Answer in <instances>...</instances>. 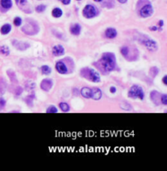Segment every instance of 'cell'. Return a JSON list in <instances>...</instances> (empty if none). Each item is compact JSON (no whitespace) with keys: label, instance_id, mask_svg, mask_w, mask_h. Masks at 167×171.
Listing matches in <instances>:
<instances>
[{"label":"cell","instance_id":"cell-1","mask_svg":"<svg viewBox=\"0 0 167 171\" xmlns=\"http://www.w3.org/2000/svg\"><path fill=\"white\" fill-rule=\"evenodd\" d=\"M95 64V66H96L104 74H108L116 69L117 60L115 54L110 52L103 53L101 57Z\"/></svg>","mask_w":167,"mask_h":171},{"label":"cell","instance_id":"cell-2","mask_svg":"<svg viewBox=\"0 0 167 171\" xmlns=\"http://www.w3.org/2000/svg\"><path fill=\"white\" fill-rule=\"evenodd\" d=\"M80 75L82 78L90 80L93 83H99L100 82V75L98 72L92 68L90 67H85L81 69L80 71Z\"/></svg>","mask_w":167,"mask_h":171},{"label":"cell","instance_id":"cell-3","mask_svg":"<svg viewBox=\"0 0 167 171\" xmlns=\"http://www.w3.org/2000/svg\"><path fill=\"white\" fill-rule=\"evenodd\" d=\"M73 62L72 59L69 57H66L64 60H60L57 61L56 63V71L60 75H67L69 72H72V69H70L71 66L73 67V64L70 65V62Z\"/></svg>","mask_w":167,"mask_h":171},{"label":"cell","instance_id":"cell-4","mask_svg":"<svg viewBox=\"0 0 167 171\" xmlns=\"http://www.w3.org/2000/svg\"><path fill=\"white\" fill-rule=\"evenodd\" d=\"M127 95L130 98H132V99L139 98L140 100H144V97H145L144 91L143 88L138 84H134L130 88Z\"/></svg>","mask_w":167,"mask_h":171},{"label":"cell","instance_id":"cell-5","mask_svg":"<svg viewBox=\"0 0 167 171\" xmlns=\"http://www.w3.org/2000/svg\"><path fill=\"white\" fill-rule=\"evenodd\" d=\"M121 53L123 57L128 60V61H135L137 60L138 56L139 55H135V53H138V51L135 52L134 50H131V48L125 45L123 47L121 48Z\"/></svg>","mask_w":167,"mask_h":171},{"label":"cell","instance_id":"cell-6","mask_svg":"<svg viewBox=\"0 0 167 171\" xmlns=\"http://www.w3.org/2000/svg\"><path fill=\"white\" fill-rule=\"evenodd\" d=\"M98 9L91 4L86 5V7L83 8V10H82L83 16L86 18H87V19L95 17L98 15Z\"/></svg>","mask_w":167,"mask_h":171},{"label":"cell","instance_id":"cell-7","mask_svg":"<svg viewBox=\"0 0 167 171\" xmlns=\"http://www.w3.org/2000/svg\"><path fill=\"white\" fill-rule=\"evenodd\" d=\"M140 42L151 53L157 52V49H158V44H157V43L155 40H152L150 38H146L144 40H142Z\"/></svg>","mask_w":167,"mask_h":171},{"label":"cell","instance_id":"cell-8","mask_svg":"<svg viewBox=\"0 0 167 171\" xmlns=\"http://www.w3.org/2000/svg\"><path fill=\"white\" fill-rule=\"evenodd\" d=\"M37 28H38V25L35 22H27L26 26L22 28V31H24L26 35H33L38 33L39 29H37Z\"/></svg>","mask_w":167,"mask_h":171},{"label":"cell","instance_id":"cell-9","mask_svg":"<svg viewBox=\"0 0 167 171\" xmlns=\"http://www.w3.org/2000/svg\"><path fill=\"white\" fill-rule=\"evenodd\" d=\"M153 8L150 3L144 5L139 11V15L144 18L149 17L153 15Z\"/></svg>","mask_w":167,"mask_h":171},{"label":"cell","instance_id":"cell-10","mask_svg":"<svg viewBox=\"0 0 167 171\" xmlns=\"http://www.w3.org/2000/svg\"><path fill=\"white\" fill-rule=\"evenodd\" d=\"M53 80L52 79H44L40 83V88L45 92H49L53 87Z\"/></svg>","mask_w":167,"mask_h":171},{"label":"cell","instance_id":"cell-11","mask_svg":"<svg viewBox=\"0 0 167 171\" xmlns=\"http://www.w3.org/2000/svg\"><path fill=\"white\" fill-rule=\"evenodd\" d=\"M13 46L15 48H17V50H20V51H25L26 49L30 47V44H28V43H26V42H22V41H19V40H13L12 41Z\"/></svg>","mask_w":167,"mask_h":171},{"label":"cell","instance_id":"cell-12","mask_svg":"<svg viewBox=\"0 0 167 171\" xmlns=\"http://www.w3.org/2000/svg\"><path fill=\"white\" fill-rule=\"evenodd\" d=\"M65 53V50H64V48L60 45V44H58V45H55L53 48H52V54L53 56L55 57H60V56H63Z\"/></svg>","mask_w":167,"mask_h":171},{"label":"cell","instance_id":"cell-13","mask_svg":"<svg viewBox=\"0 0 167 171\" xmlns=\"http://www.w3.org/2000/svg\"><path fill=\"white\" fill-rule=\"evenodd\" d=\"M150 98L152 101L157 106L161 104V93L157 92V90H153L150 92Z\"/></svg>","mask_w":167,"mask_h":171},{"label":"cell","instance_id":"cell-14","mask_svg":"<svg viewBox=\"0 0 167 171\" xmlns=\"http://www.w3.org/2000/svg\"><path fill=\"white\" fill-rule=\"evenodd\" d=\"M103 93L101 89L99 88H91V98L95 101H99L102 98Z\"/></svg>","mask_w":167,"mask_h":171},{"label":"cell","instance_id":"cell-15","mask_svg":"<svg viewBox=\"0 0 167 171\" xmlns=\"http://www.w3.org/2000/svg\"><path fill=\"white\" fill-rule=\"evenodd\" d=\"M117 35V31L114 28H108L105 31V36L108 39H110V40L115 39Z\"/></svg>","mask_w":167,"mask_h":171},{"label":"cell","instance_id":"cell-16","mask_svg":"<svg viewBox=\"0 0 167 171\" xmlns=\"http://www.w3.org/2000/svg\"><path fill=\"white\" fill-rule=\"evenodd\" d=\"M80 93L83 97H85L86 99L91 98V88L88 87H83L80 90Z\"/></svg>","mask_w":167,"mask_h":171},{"label":"cell","instance_id":"cell-17","mask_svg":"<svg viewBox=\"0 0 167 171\" xmlns=\"http://www.w3.org/2000/svg\"><path fill=\"white\" fill-rule=\"evenodd\" d=\"M81 27L79 24H73L70 27V32L73 35H79L81 33Z\"/></svg>","mask_w":167,"mask_h":171},{"label":"cell","instance_id":"cell-18","mask_svg":"<svg viewBox=\"0 0 167 171\" xmlns=\"http://www.w3.org/2000/svg\"><path fill=\"white\" fill-rule=\"evenodd\" d=\"M0 5L4 10H8L12 7V0H0Z\"/></svg>","mask_w":167,"mask_h":171},{"label":"cell","instance_id":"cell-19","mask_svg":"<svg viewBox=\"0 0 167 171\" xmlns=\"http://www.w3.org/2000/svg\"><path fill=\"white\" fill-rule=\"evenodd\" d=\"M12 31V26L10 24H4L3 26L1 27V34L2 35H8Z\"/></svg>","mask_w":167,"mask_h":171},{"label":"cell","instance_id":"cell-20","mask_svg":"<svg viewBox=\"0 0 167 171\" xmlns=\"http://www.w3.org/2000/svg\"><path fill=\"white\" fill-rule=\"evenodd\" d=\"M59 107H60V111H62V112H69V111H70V106L67 103V102H65V101H61L60 102V104H59Z\"/></svg>","mask_w":167,"mask_h":171},{"label":"cell","instance_id":"cell-21","mask_svg":"<svg viewBox=\"0 0 167 171\" xmlns=\"http://www.w3.org/2000/svg\"><path fill=\"white\" fill-rule=\"evenodd\" d=\"M15 1H16L17 5L20 8L26 11V7H27V5H28V1L27 0H15Z\"/></svg>","mask_w":167,"mask_h":171},{"label":"cell","instance_id":"cell-22","mask_svg":"<svg viewBox=\"0 0 167 171\" xmlns=\"http://www.w3.org/2000/svg\"><path fill=\"white\" fill-rule=\"evenodd\" d=\"M52 14L54 17L60 18L62 17V15H63V12H62V10H61L60 8H55L52 10Z\"/></svg>","mask_w":167,"mask_h":171},{"label":"cell","instance_id":"cell-23","mask_svg":"<svg viewBox=\"0 0 167 171\" xmlns=\"http://www.w3.org/2000/svg\"><path fill=\"white\" fill-rule=\"evenodd\" d=\"M41 71L43 75H48L52 73V68L47 65H43L41 66Z\"/></svg>","mask_w":167,"mask_h":171},{"label":"cell","instance_id":"cell-24","mask_svg":"<svg viewBox=\"0 0 167 171\" xmlns=\"http://www.w3.org/2000/svg\"><path fill=\"white\" fill-rule=\"evenodd\" d=\"M159 74V68L157 66H152L149 70V75L152 78H155Z\"/></svg>","mask_w":167,"mask_h":171},{"label":"cell","instance_id":"cell-25","mask_svg":"<svg viewBox=\"0 0 167 171\" xmlns=\"http://www.w3.org/2000/svg\"><path fill=\"white\" fill-rule=\"evenodd\" d=\"M0 53L3 56H9L10 55V49L8 46L6 45H3L0 47Z\"/></svg>","mask_w":167,"mask_h":171},{"label":"cell","instance_id":"cell-26","mask_svg":"<svg viewBox=\"0 0 167 171\" xmlns=\"http://www.w3.org/2000/svg\"><path fill=\"white\" fill-rule=\"evenodd\" d=\"M35 98V94L33 92L31 95L26 97V98L25 101H26V103L28 104L29 106H33V100H34Z\"/></svg>","mask_w":167,"mask_h":171},{"label":"cell","instance_id":"cell-27","mask_svg":"<svg viewBox=\"0 0 167 171\" xmlns=\"http://www.w3.org/2000/svg\"><path fill=\"white\" fill-rule=\"evenodd\" d=\"M120 106L121 109L124 110V111H130V110L132 109L131 106L130 105L129 103H127V102H126V101L122 102V103H121Z\"/></svg>","mask_w":167,"mask_h":171},{"label":"cell","instance_id":"cell-28","mask_svg":"<svg viewBox=\"0 0 167 171\" xmlns=\"http://www.w3.org/2000/svg\"><path fill=\"white\" fill-rule=\"evenodd\" d=\"M10 72H11V75L8 73V75H9V77H10V79H11V81L12 82V83H18V80L17 79V76H16V73L13 71V70H9Z\"/></svg>","mask_w":167,"mask_h":171},{"label":"cell","instance_id":"cell-29","mask_svg":"<svg viewBox=\"0 0 167 171\" xmlns=\"http://www.w3.org/2000/svg\"><path fill=\"white\" fill-rule=\"evenodd\" d=\"M46 112L47 113H57L58 112V109L55 106H48L47 108Z\"/></svg>","mask_w":167,"mask_h":171},{"label":"cell","instance_id":"cell-30","mask_svg":"<svg viewBox=\"0 0 167 171\" xmlns=\"http://www.w3.org/2000/svg\"><path fill=\"white\" fill-rule=\"evenodd\" d=\"M46 8H47V7H46L45 5L40 4L35 8V10H36V12H37V13H43V12L46 10Z\"/></svg>","mask_w":167,"mask_h":171},{"label":"cell","instance_id":"cell-31","mask_svg":"<svg viewBox=\"0 0 167 171\" xmlns=\"http://www.w3.org/2000/svg\"><path fill=\"white\" fill-rule=\"evenodd\" d=\"M13 23H14V25L16 26H21L22 24V19L20 17H15V19H14Z\"/></svg>","mask_w":167,"mask_h":171},{"label":"cell","instance_id":"cell-32","mask_svg":"<svg viewBox=\"0 0 167 171\" xmlns=\"http://www.w3.org/2000/svg\"><path fill=\"white\" fill-rule=\"evenodd\" d=\"M161 103L164 106L167 105V95L166 94H161Z\"/></svg>","mask_w":167,"mask_h":171},{"label":"cell","instance_id":"cell-33","mask_svg":"<svg viewBox=\"0 0 167 171\" xmlns=\"http://www.w3.org/2000/svg\"><path fill=\"white\" fill-rule=\"evenodd\" d=\"M30 84H26V88L28 89V90H32V89H34L35 88V83L34 82H32V81H28Z\"/></svg>","mask_w":167,"mask_h":171},{"label":"cell","instance_id":"cell-34","mask_svg":"<svg viewBox=\"0 0 167 171\" xmlns=\"http://www.w3.org/2000/svg\"><path fill=\"white\" fill-rule=\"evenodd\" d=\"M6 106V100L3 97H0V111L4 109Z\"/></svg>","mask_w":167,"mask_h":171},{"label":"cell","instance_id":"cell-35","mask_svg":"<svg viewBox=\"0 0 167 171\" xmlns=\"http://www.w3.org/2000/svg\"><path fill=\"white\" fill-rule=\"evenodd\" d=\"M22 92H23V88H22L21 87H17V88L16 89L15 94H16V95H17V96H19V95H21V94Z\"/></svg>","mask_w":167,"mask_h":171},{"label":"cell","instance_id":"cell-36","mask_svg":"<svg viewBox=\"0 0 167 171\" xmlns=\"http://www.w3.org/2000/svg\"><path fill=\"white\" fill-rule=\"evenodd\" d=\"M109 91L111 93H115L117 92V88H116L115 86H111L110 88H109Z\"/></svg>","mask_w":167,"mask_h":171},{"label":"cell","instance_id":"cell-37","mask_svg":"<svg viewBox=\"0 0 167 171\" xmlns=\"http://www.w3.org/2000/svg\"><path fill=\"white\" fill-rule=\"evenodd\" d=\"M60 1L64 5H69L71 2V0H60Z\"/></svg>","mask_w":167,"mask_h":171},{"label":"cell","instance_id":"cell-38","mask_svg":"<svg viewBox=\"0 0 167 171\" xmlns=\"http://www.w3.org/2000/svg\"><path fill=\"white\" fill-rule=\"evenodd\" d=\"M162 83H164V85H167V75H164L162 78Z\"/></svg>","mask_w":167,"mask_h":171},{"label":"cell","instance_id":"cell-39","mask_svg":"<svg viewBox=\"0 0 167 171\" xmlns=\"http://www.w3.org/2000/svg\"><path fill=\"white\" fill-rule=\"evenodd\" d=\"M4 90H5V88H3V85H1V83H0V96L3 94V92H5Z\"/></svg>","mask_w":167,"mask_h":171},{"label":"cell","instance_id":"cell-40","mask_svg":"<svg viewBox=\"0 0 167 171\" xmlns=\"http://www.w3.org/2000/svg\"><path fill=\"white\" fill-rule=\"evenodd\" d=\"M158 25H159V26H160V27H162L163 26V25H164V22H163L162 20H161V21H159Z\"/></svg>","mask_w":167,"mask_h":171},{"label":"cell","instance_id":"cell-41","mask_svg":"<svg viewBox=\"0 0 167 171\" xmlns=\"http://www.w3.org/2000/svg\"><path fill=\"white\" fill-rule=\"evenodd\" d=\"M150 30H151V31H157V26H152V27H150Z\"/></svg>","mask_w":167,"mask_h":171},{"label":"cell","instance_id":"cell-42","mask_svg":"<svg viewBox=\"0 0 167 171\" xmlns=\"http://www.w3.org/2000/svg\"><path fill=\"white\" fill-rule=\"evenodd\" d=\"M120 3H126L127 2V0H117Z\"/></svg>","mask_w":167,"mask_h":171},{"label":"cell","instance_id":"cell-43","mask_svg":"<svg viewBox=\"0 0 167 171\" xmlns=\"http://www.w3.org/2000/svg\"><path fill=\"white\" fill-rule=\"evenodd\" d=\"M94 1H95V2H98V3H99V2H101L102 0H94Z\"/></svg>","mask_w":167,"mask_h":171},{"label":"cell","instance_id":"cell-44","mask_svg":"<svg viewBox=\"0 0 167 171\" xmlns=\"http://www.w3.org/2000/svg\"><path fill=\"white\" fill-rule=\"evenodd\" d=\"M77 1H81V0H77Z\"/></svg>","mask_w":167,"mask_h":171}]
</instances>
